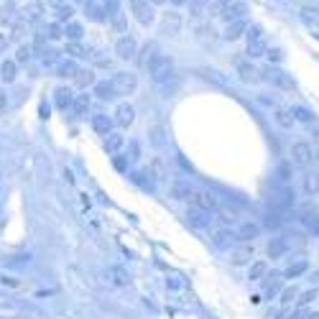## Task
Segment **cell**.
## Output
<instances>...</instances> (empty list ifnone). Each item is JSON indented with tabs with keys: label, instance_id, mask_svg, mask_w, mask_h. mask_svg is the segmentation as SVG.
Returning <instances> with one entry per match:
<instances>
[{
	"label": "cell",
	"instance_id": "5b68a950",
	"mask_svg": "<svg viewBox=\"0 0 319 319\" xmlns=\"http://www.w3.org/2000/svg\"><path fill=\"white\" fill-rule=\"evenodd\" d=\"M291 156H294V161H296L302 169H309V166H314V161H317V153L312 151L309 143H294Z\"/></svg>",
	"mask_w": 319,
	"mask_h": 319
},
{
	"label": "cell",
	"instance_id": "6f0895ef",
	"mask_svg": "<svg viewBox=\"0 0 319 319\" xmlns=\"http://www.w3.org/2000/svg\"><path fill=\"white\" fill-rule=\"evenodd\" d=\"M314 140H317V146H319V128H314Z\"/></svg>",
	"mask_w": 319,
	"mask_h": 319
},
{
	"label": "cell",
	"instance_id": "680465c9",
	"mask_svg": "<svg viewBox=\"0 0 319 319\" xmlns=\"http://www.w3.org/2000/svg\"><path fill=\"white\" fill-rule=\"evenodd\" d=\"M307 319H319V312H312V314H309Z\"/></svg>",
	"mask_w": 319,
	"mask_h": 319
},
{
	"label": "cell",
	"instance_id": "60d3db41",
	"mask_svg": "<svg viewBox=\"0 0 319 319\" xmlns=\"http://www.w3.org/2000/svg\"><path fill=\"white\" fill-rule=\"evenodd\" d=\"M294 118L302 120V123H312V120H314V115H312L309 110H304V108H296V110H294Z\"/></svg>",
	"mask_w": 319,
	"mask_h": 319
},
{
	"label": "cell",
	"instance_id": "83f0119b",
	"mask_svg": "<svg viewBox=\"0 0 319 319\" xmlns=\"http://www.w3.org/2000/svg\"><path fill=\"white\" fill-rule=\"evenodd\" d=\"M0 77H3L5 82H13V79H15V62H13V59H5V62L0 64Z\"/></svg>",
	"mask_w": 319,
	"mask_h": 319
},
{
	"label": "cell",
	"instance_id": "b9f144b4",
	"mask_svg": "<svg viewBox=\"0 0 319 319\" xmlns=\"http://www.w3.org/2000/svg\"><path fill=\"white\" fill-rule=\"evenodd\" d=\"M189 187H187V184H174V197H176V199H189Z\"/></svg>",
	"mask_w": 319,
	"mask_h": 319
},
{
	"label": "cell",
	"instance_id": "94428289",
	"mask_svg": "<svg viewBox=\"0 0 319 319\" xmlns=\"http://www.w3.org/2000/svg\"><path fill=\"white\" fill-rule=\"evenodd\" d=\"M171 3H174V5H184L187 0H171Z\"/></svg>",
	"mask_w": 319,
	"mask_h": 319
},
{
	"label": "cell",
	"instance_id": "8992f818",
	"mask_svg": "<svg viewBox=\"0 0 319 319\" xmlns=\"http://www.w3.org/2000/svg\"><path fill=\"white\" fill-rule=\"evenodd\" d=\"M171 59L169 57H156L153 64L148 66V72H151V79L156 82V84H161V82H166L169 79V74H171Z\"/></svg>",
	"mask_w": 319,
	"mask_h": 319
},
{
	"label": "cell",
	"instance_id": "d6a6232c",
	"mask_svg": "<svg viewBox=\"0 0 319 319\" xmlns=\"http://www.w3.org/2000/svg\"><path fill=\"white\" fill-rule=\"evenodd\" d=\"M82 33H84V31H82L79 23H66V28H64V36H66L69 41H79Z\"/></svg>",
	"mask_w": 319,
	"mask_h": 319
},
{
	"label": "cell",
	"instance_id": "836d02e7",
	"mask_svg": "<svg viewBox=\"0 0 319 319\" xmlns=\"http://www.w3.org/2000/svg\"><path fill=\"white\" fill-rule=\"evenodd\" d=\"M87 110H90V97H87V95H79V97L74 100V113L82 118V115H87Z\"/></svg>",
	"mask_w": 319,
	"mask_h": 319
},
{
	"label": "cell",
	"instance_id": "f546056e",
	"mask_svg": "<svg viewBox=\"0 0 319 319\" xmlns=\"http://www.w3.org/2000/svg\"><path fill=\"white\" fill-rule=\"evenodd\" d=\"M66 54H72V57H77V59H87V57H90L87 49H84L79 41H69V44H66Z\"/></svg>",
	"mask_w": 319,
	"mask_h": 319
},
{
	"label": "cell",
	"instance_id": "7a4b0ae2",
	"mask_svg": "<svg viewBox=\"0 0 319 319\" xmlns=\"http://www.w3.org/2000/svg\"><path fill=\"white\" fill-rule=\"evenodd\" d=\"M248 59H258L263 54H268V44L263 39V28L260 26H251L248 28V49H245Z\"/></svg>",
	"mask_w": 319,
	"mask_h": 319
},
{
	"label": "cell",
	"instance_id": "11a10c76",
	"mask_svg": "<svg viewBox=\"0 0 319 319\" xmlns=\"http://www.w3.org/2000/svg\"><path fill=\"white\" fill-rule=\"evenodd\" d=\"M49 3H51V5H57V8H62V5H64V0H49Z\"/></svg>",
	"mask_w": 319,
	"mask_h": 319
},
{
	"label": "cell",
	"instance_id": "db71d44e",
	"mask_svg": "<svg viewBox=\"0 0 319 319\" xmlns=\"http://www.w3.org/2000/svg\"><path fill=\"white\" fill-rule=\"evenodd\" d=\"M3 283H8V286H18V281H15V278H3Z\"/></svg>",
	"mask_w": 319,
	"mask_h": 319
},
{
	"label": "cell",
	"instance_id": "cb8c5ba5",
	"mask_svg": "<svg viewBox=\"0 0 319 319\" xmlns=\"http://www.w3.org/2000/svg\"><path fill=\"white\" fill-rule=\"evenodd\" d=\"M153 59H156V46H153V44H146L143 51H140V57H138V66L146 69V66L153 64Z\"/></svg>",
	"mask_w": 319,
	"mask_h": 319
},
{
	"label": "cell",
	"instance_id": "44dd1931",
	"mask_svg": "<svg viewBox=\"0 0 319 319\" xmlns=\"http://www.w3.org/2000/svg\"><path fill=\"white\" fill-rule=\"evenodd\" d=\"M95 95H97L100 100H113V97H118L113 82H97V84H95Z\"/></svg>",
	"mask_w": 319,
	"mask_h": 319
},
{
	"label": "cell",
	"instance_id": "f907efd6",
	"mask_svg": "<svg viewBox=\"0 0 319 319\" xmlns=\"http://www.w3.org/2000/svg\"><path fill=\"white\" fill-rule=\"evenodd\" d=\"M115 169H118V171H126V158H123V156L115 158Z\"/></svg>",
	"mask_w": 319,
	"mask_h": 319
},
{
	"label": "cell",
	"instance_id": "7dc6e473",
	"mask_svg": "<svg viewBox=\"0 0 319 319\" xmlns=\"http://www.w3.org/2000/svg\"><path fill=\"white\" fill-rule=\"evenodd\" d=\"M49 36H51V39H62V36H64V28L59 26V23H51V28H49Z\"/></svg>",
	"mask_w": 319,
	"mask_h": 319
},
{
	"label": "cell",
	"instance_id": "91938a15",
	"mask_svg": "<svg viewBox=\"0 0 319 319\" xmlns=\"http://www.w3.org/2000/svg\"><path fill=\"white\" fill-rule=\"evenodd\" d=\"M151 3H153V5H164L166 0H151Z\"/></svg>",
	"mask_w": 319,
	"mask_h": 319
},
{
	"label": "cell",
	"instance_id": "4dcf8cb0",
	"mask_svg": "<svg viewBox=\"0 0 319 319\" xmlns=\"http://www.w3.org/2000/svg\"><path fill=\"white\" fill-rule=\"evenodd\" d=\"M304 189L309 191V194H317L319 191V174L317 171H309V174L304 176Z\"/></svg>",
	"mask_w": 319,
	"mask_h": 319
},
{
	"label": "cell",
	"instance_id": "ee69618b",
	"mask_svg": "<svg viewBox=\"0 0 319 319\" xmlns=\"http://www.w3.org/2000/svg\"><path fill=\"white\" fill-rule=\"evenodd\" d=\"M278 179H281L283 184L291 179V171H289V166H286V164H281V166H278Z\"/></svg>",
	"mask_w": 319,
	"mask_h": 319
},
{
	"label": "cell",
	"instance_id": "ba28073f",
	"mask_svg": "<svg viewBox=\"0 0 319 319\" xmlns=\"http://www.w3.org/2000/svg\"><path fill=\"white\" fill-rule=\"evenodd\" d=\"M115 54H118L120 59H133V57L138 54V44H135V39H133V36H120L118 44H115Z\"/></svg>",
	"mask_w": 319,
	"mask_h": 319
},
{
	"label": "cell",
	"instance_id": "4316f807",
	"mask_svg": "<svg viewBox=\"0 0 319 319\" xmlns=\"http://www.w3.org/2000/svg\"><path fill=\"white\" fill-rule=\"evenodd\" d=\"M268 281H265V296L268 299H273L278 291H281V276L278 273H273V276H265Z\"/></svg>",
	"mask_w": 319,
	"mask_h": 319
},
{
	"label": "cell",
	"instance_id": "d4e9b609",
	"mask_svg": "<svg viewBox=\"0 0 319 319\" xmlns=\"http://www.w3.org/2000/svg\"><path fill=\"white\" fill-rule=\"evenodd\" d=\"M123 143H126V138H123L120 133H110V135L105 138V151H108V153H115V151L123 148Z\"/></svg>",
	"mask_w": 319,
	"mask_h": 319
},
{
	"label": "cell",
	"instance_id": "52a82bcc",
	"mask_svg": "<svg viewBox=\"0 0 319 319\" xmlns=\"http://www.w3.org/2000/svg\"><path fill=\"white\" fill-rule=\"evenodd\" d=\"M130 10L135 15V21L140 26H148L153 21V8H151V0H130Z\"/></svg>",
	"mask_w": 319,
	"mask_h": 319
},
{
	"label": "cell",
	"instance_id": "f35d334b",
	"mask_svg": "<svg viewBox=\"0 0 319 319\" xmlns=\"http://www.w3.org/2000/svg\"><path fill=\"white\" fill-rule=\"evenodd\" d=\"M72 15H74V8H69V5L57 8V21H59V23H69V21H72Z\"/></svg>",
	"mask_w": 319,
	"mask_h": 319
},
{
	"label": "cell",
	"instance_id": "9f6ffc18",
	"mask_svg": "<svg viewBox=\"0 0 319 319\" xmlns=\"http://www.w3.org/2000/svg\"><path fill=\"white\" fill-rule=\"evenodd\" d=\"M0 108H5V95L0 92Z\"/></svg>",
	"mask_w": 319,
	"mask_h": 319
},
{
	"label": "cell",
	"instance_id": "277c9868",
	"mask_svg": "<svg viewBox=\"0 0 319 319\" xmlns=\"http://www.w3.org/2000/svg\"><path fill=\"white\" fill-rule=\"evenodd\" d=\"M189 202H191V207H197V209H204V212H212V209H217V207H220V199H217L212 191H204V189L191 191V194H189Z\"/></svg>",
	"mask_w": 319,
	"mask_h": 319
},
{
	"label": "cell",
	"instance_id": "d6986e66",
	"mask_svg": "<svg viewBox=\"0 0 319 319\" xmlns=\"http://www.w3.org/2000/svg\"><path fill=\"white\" fill-rule=\"evenodd\" d=\"M54 102H57V108H59V110H66L69 105H74V95H72V90L59 87V90L54 92Z\"/></svg>",
	"mask_w": 319,
	"mask_h": 319
},
{
	"label": "cell",
	"instance_id": "c3c4849f",
	"mask_svg": "<svg viewBox=\"0 0 319 319\" xmlns=\"http://www.w3.org/2000/svg\"><path fill=\"white\" fill-rule=\"evenodd\" d=\"M108 3V10H110V15H118V5H120V0H105Z\"/></svg>",
	"mask_w": 319,
	"mask_h": 319
},
{
	"label": "cell",
	"instance_id": "ffe728a7",
	"mask_svg": "<svg viewBox=\"0 0 319 319\" xmlns=\"http://www.w3.org/2000/svg\"><path fill=\"white\" fill-rule=\"evenodd\" d=\"M243 31H245V21H243V18H238V21L227 23L225 39H227V41H235V39H240V36H243Z\"/></svg>",
	"mask_w": 319,
	"mask_h": 319
},
{
	"label": "cell",
	"instance_id": "484cf974",
	"mask_svg": "<svg viewBox=\"0 0 319 319\" xmlns=\"http://www.w3.org/2000/svg\"><path fill=\"white\" fill-rule=\"evenodd\" d=\"M265 273H268V263L265 260H255L251 265V271H248V278L251 281H260V278H265Z\"/></svg>",
	"mask_w": 319,
	"mask_h": 319
},
{
	"label": "cell",
	"instance_id": "7c38bea8",
	"mask_svg": "<svg viewBox=\"0 0 319 319\" xmlns=\"http://www.w3.org/2000/svg\"><path fill=\"white\" fill-rule=\"evenodd\" d=\"M258 74H260V72H258V69H255L251 62H240V64H238V77H240V79H243L245 84H251V82H258V79H260Z\"/></svg>",
	"mask_w": 319,
	"mask_h": 319
},
{
	"label": "cell",
	"instance_id": "7402d4cb",
	"mask_svg": "<svg viewBox=\"0 0 319 319\" xmlns=\"http://www.w3.org/2000/svg\"><path fill=\"white\" fill-rule=\"evenodd\" d=\"M217 217H220L222 222L233 225V222H238V209L230 207V204H220V207H217Z\"/></svg>",
	"mask_w": 319,
	"mask_h": 319
},
{
	"label": "cell",
	"instance_id": "bcb514c9",
	"mask_svg": "<svg viewBox=\"0 0 319 319\" xmlns=\"http://www.w3.org/2000/svg\"><path fill=\"white\" fill-rule=\"evenodd\" d=\"M207 3H209V0H191V15H199Z\"/></svg>",
	"mask_w": 319,
	"mask_h": 319
},
{
	"label": "cell",
	"instance_id": "1f68e13d",
	"mask_svg": "<svg viewBox=\"0 0 319 319\" xmlns=\"http://www.w3.org/2000/svg\"><path fill=\"white\" fill-rule=\"evenodd\" d=\"M273 118H276V123H278L281 128H291V126H294V115H291L289 110H281V108H278Z\"/></svg>",
	"mask_w": 319,
	"mask_h": 319
},
{
	"label": "cell",
	"instance_id": "4fadbf2b",
	"mask_svg": "<svg viewBox=\"0 0 319 319\" xmlns=\"http://www.w3.org/2000/svg\"><path fill=\"white\" fill-rule=\"evenodd\" d=\"M108 278H110V283H115V286H128V283H130L128 271L120 268V265H110V268H108Z\"/></svg>",
	"mask_w": 319,
	"mask_h": 319
},
{
	"label": "cell",
	"instance_id": "74e56055",
	"mask_svg": "<svg viewBox=\"0 0 319 319\" xmlns=\"http://www.w3.org/2000/svg\"><path fill=\"white\" fill-rule=\"evenodd\" d=\"M265 227L268 230H278L281 227V212H268L265 215Z\"/></svg>",
	"mask_w": 319,
	"mask_h": 319
},
{
	"label": "cell",
	"instance_id": "681fc988",
	"mask_svg": "<svg viewBox=\"0 0 319 319\" xmlns=\"http://www.w3.org/2000/svg\"><path fill=\"white\" fill-rule=\"evenodd\" d=\"M307 317H309V314H307L304 309H296V312H291V317L289 319H307Z\"/></svg>",
	"mask_w": 319,
	"mask_h": 319
},
{
	"label": "cell",
	"instance_id": "3957f363",
	"mask_svg": "<svg viewBox=\"0 0 319 319\" xmlns=\"http://www.w3.org/2000/svg\"><path fill=\"white\" fill-rule=\"evenodd\" d=\"M110 82L115 87V95H133L138 90V77L130 72H115Z\"/></svg>",
	"mask_w": 319,
	"mask_h": 319
},
{
	"label": "cell",
	"instance_id": "2e32d148",
	"mask_svg": "<svg viewBox=\"0 0 319 319\" xmlns=\"http://www.w3.org/2000/svg\"><path fill=\"white\" fill-rule=\"evenodd\" d=\"M74 84H77L79 90L95 87V84H97V82H95V72H92V69H79L77 77H74Z\"/></svg>",
	"mask_w": 319,
	"mask_h": 319
},
{
	"label": "cell",
	"instance_id": "8d00e7d4",
	"mask_svg": "<svg viewBox=\"0 0 319 319\" xmlns=\"http://www.w3.org/2000/svg\"><path fill=\"white\" fill-rule=\"evenodd\" d=\"M296 294H299V291H296V286L283 289V291H281V307H289L291 302H296Z\"/></svg>",
	"mask_w": 319,
	"mask_h": 319
},
{
	"label": "cell",
	"instance_id": "d590c367",
	"mask_svg": "<svg viewBox=\"0 0 319 319\" xmlns=\"http://www.w3.org/2000/svg\"><path fill=\"white\" fill-rule=\"evenodd\" d=\"M148 174H151L156 182H158V179H164V176H166V174H164V161H161V158H153V161H151V171H148Z\"/></svg>",
	"mask_w": 319,
	"mask_h": 319
},
{
	"label": "cell",
	"instance_id": "e575fe53",
	"mask_svg": "<svg viewBox=\"0 0 319 319\" xmlns=\"http://www.w3.org/2000/svg\"><path fill=\"white\" fill-rule=\"evenodd\" d=\"M307 268H309V265H307V260H299V263L289 265V271H286V278H299V276H302Z\"/></svg>",
	"mask_w": 319,
	"mask_h": 319
},
{
	"label": "cell",
	"instance_id": "7bdbcfd3",
	"mask_svg": "<svg viewBox=\"0 0 319 319\" xmlns=\"http://www.w3.org/2000/svg\"><path fill=\"white\" fill-rule=\"evenodd\" d=\"M28 57H31V49H28V46H21V49H18V54H15V62H28Z\"/></svg>",
	"mask_w": 319,
	"mask_h": 319
},
{
	"label": "cell",
	"instance_id": "f5cc1de1",
	"mask_svg": "<svg viewBox=\"0 0 319 319\" xmlns=\"http://www.w3.org/2000/svg\"><path fill=\"white\" fill-rule=\"evenodd\" d=\"M8 49V39H5V33H0V51H5Z\"/></svg>",
	"mask_w": 319,
	"mask_h": 319
},
{
	"label": "cell",
	"instance_id": "e0dca14e",
	"mask_svg": "<svg viewBox=\"0 0 319 319\" xmlns=\"http://www.w3.org/2000/svg\"><path fill=\"white\" fill-rule=\"evenodd\" d=\"M286 251H289V243H286L283 238H273V240L268 243V258H273V260L283 258Z\"/></svg>",
	"mask_w": 319,
	"mask_h": 319
},
{
	"label": "cell",
	"instance_id": "f6af8a7d",
	"mask_svg": "<svg viewBox=\"0 0 319 319\" xmlns=\"http://www.w3.org/2000/svg\"><path fill=\"white\" fill-rule=\"evenodd\" d=\"M57 59H59V51H54V49L44 51V64H57Z\"/></svg>",
	"mask_w": 319,
	"mask_h": 319
},
{
	"label": "cell",
	"instance_id": "30bf717a",
	"mask_svg": "<svg viewBox=\"0 0 319 319\" xmlns=\"http://www.w3.org/2000/svg\"><path fill=\"white\" fill-rule=\"evenodd\" d=\"M133 120H135V110H133L128 102L118 105V110H115V123H118L120 128H130L133 126Z\"/></svg>",
	"mask_w": 319,
	"mask_h": 319
},
{
	"label": "cell",
	"instance_id": "603a6c76",
	"mask_svg": "<svg viewBox=\"0 0 319 319\" xmlns=\"http://www.w3.org/2000/svg\"><path fill=\"white\" fill-rule=\"evenodd\" d=\"M235 240H238V233H230V230H220L215 235V245L217 248H230Z\"/></svg>",
	"mask_w": 319,
	"mask_h": 319
},
{
	"label": "cell",
	"instance_id": "6da1fadb",
	"mask_svg": "<svg viewBox=\"0 0 319 319\" xmlns=\"http://www.w3.org/2000/svg\"><path fill=\"white\" fill-rule=\"evenodd\" d=\"M260 79H265L271 87H276V90H283V92H291L294 90V82H291V77L283 72V69H278V66H265V69H260Z\"/></svg>",
	"mask_w": 319,
	"mask_h": 319
},
{
	"label": "cell",
	"instance_id": "f1b7e54d",
	"mask_svg": "<svg viewBox=\"0 0 319 319\" xmlns=\"http://www.w3.org/2000/svg\"><path fill=\"white\" fill-rule=\"evenodd\" d=\"M77 72H79V66H77L74 62H64V64H59V69H57V74L64 77V79H66V77H69V79H74V77H77Z\"/></svg>",
	"mask_w": 319,
	"mask_h": 319
},
{
	"label": "cell",
	"instance_id": "816d5d0a",
	"mask_svg": "<svg viewBox=\"0 0 319 319\" xmlns=\"http://www.w3.org/2000/svg\"><path fill=\"white\" fill-rule=\"evenodd\" d=\"M268 57H271L273 62H281V51H278V49H273V51H268Z\"/></svg>",
	"mask_w": 319,
	"mask_h": 319
},
{
	"label": "cell",
	"instance_id": "ab89813d",
	"mask_svg": "<svg viewBox=\"0 0 319 319\" xmlns=\"http://www.w3.org/2000/svg\"><path fill=\"white\" fill-rule=\"evenodd\" d=\"M314 299H317V291H304V294L296 299V307H299V309H304V307H309Z\"/></svg>",
	"mask_w": 319,
	"mask_h": 319
},
{
	"label": "cell",
	"instance_id": "9a60e30c",
	"mask_svg": "<svg viewBox=\"0 0 319 319\" xmlns=\"http://www.w3.org/2000/svg\"><path fill=\"white\" fill-rule=\"evenodd\" d=\"M258 233H260V227H258L255 222H245V225H240V230H238V240H240V243H253L255 238H258Z\"/></svg>",
	"mask_w": 319,
	"mask_h": 319
},
{
	"label": "cell",
	"instance_id": "8fae6325",
	"mask_svg": "<svg viewBox=\"0 0 319 319\" xmlns=\"http://www.w3.org/2000/svg\"><path fill=\"white\" fill-rule=\"evenodd\" d=\"M294 204V191L291 189H283L276 199H271V207H273V212H283V209H289Z\"/></svg>",
	"mask_w": 319,
	"mask_h": 319
},
{
	"label": "cell",
	"instance_id": "5bb4252c",
	"mask_svg": "<svg viewBox=\"0 0 319 319\" xmlns=\"http://www.w3.org/2000/svg\"><path fill=\"white\" fill-rule=\"evenodd\" d=\"M251 258H253V245L251 243H243L235 253H233V265H245V263H251Z\"/></svg>",
	"mask_w": 319,
	"mask_h": 319
},
{
	"label": "cell",
	"instance_id": "9c48e42d",
	"mask_svg": "<svg viewBox=\"0 0 319 319\" xmlns=\"http://www.w3.org/2000/svg\"><path fill=\"white\" fill-rule=\"evenodd\" d=\"M187 222H189L191 227H209V222H212V217H209V212H204V209H197V207H191L189 212H187Z\"/></svg>",
	"mask_w": 319,
	"mask_h": 319
},
{
	"label": "cell",
	"instance_id": "ac0fdd59",
	"mask_svg": "<svg viewBox=\"0 0 319 319\" xmlns=\"http://www.w3.org/2000/svg\"><path fill=\"white\" fill-rule=\"evenodd\" d=\"M92 128H95V133H100V135H110L113 133V120L108 118V115H95L92 118Z\"/></svg>",
	"mask_w": 319,
	"mask_h": 319
}]
</instances>
